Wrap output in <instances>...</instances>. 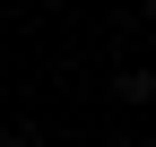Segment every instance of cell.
I'll use <instances>...</instances> for the list:
<instances>
[{"instance_id": "1", "label": "cell", "mask_w": 156, "mask_h": 147, "mask_svg": "<svg viewBox=\"0 0 156 147\" xmlns=\"http://www.w3.org/2000/svg\"><path fill=\"white\" fill-rule=\"evenodd\" d=\"M147 26H156V0H147Z\"/></svg>"}, {"instance_id": "2", "label": "cell", "mask_w": 156, "mask_h": 147, "mask_svg": "<svg viewBox=\"0 0 156 147\" xmlns=\"http://www.w3.org/2000/svg\"><path fill=\"white\" fill-rule=\"evenodd\" d=\"M147 95H156V69H147Z\"/></svg>"}]
</instances>
